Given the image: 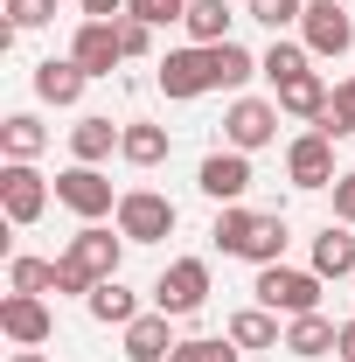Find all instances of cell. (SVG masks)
Segmentation results:
<instances>
[{
	"instance_id": "obj_1",
	"label": "cell",
	"mask_w": 355,
	"mask_h": 362,
	"mask_svg": "<svg viewBox=\"0 0 355 362\" xmlns=\"http://www.w3.org/2000/svg\"><path fill=\"white\" fill-rule=\"evenodd\" d=\"M119 237L126 244H168L175 237V223H181V209L161 195V188H119Z\"/></svg>"
},
{
	"instance_id": "obj_2",
	"label": "cell",
	"mask_w": 355,
	"mask_h": 362,
	"mask_svg": "<svg viewBox=\"0 0 355 362\" xmlns=\"http://www.w3.org/2000/svg\"><path fill=\"white\" fill-rule=\"evenodd\" d=\"M251 293H258V307H272V314H320V272H300V265H258V279H251Z\"/></svg>"
},
{
	"instance_id": "obj_3",
	"label": "cell",
	"mask_w": 355,
	"mask_h": 362,
	"mask_svg": "<svg viewBox=\"0 0 355 362\" xmlns=\"http://www.w3.org/2000/svg\"><path fill=\"white\" fill-rule=\"evenodd\" d=\"M161 90L175 98V105H188V98H202V90H223L216 77V49H202V42H188V49H168L161 63Z\"/></svg>"
},
{
	"instance_id": "obj_4",
	"label": "cell",
	"mask_w": 355,
	"mask_h": 362,
	"mask_svg": "<svg viewBox=\"0 0 355 362\" xmlns=\"http://www.w3.org/2000/svg\"><path fill=\"white\" fill-rule=\"evenodd\" d=\"M153 307L175 314V320L202 314V307H209V258H175V265L153 279Z\"/></svg>"
},
{
	"instance_id": "obj_5",
	"label": "cell",
	"mask_w": 355,
	"mask_h": 362,
	"mask_svg": "<svg viewBox=\"0 0 355 362\" xmlns=\"http://www.w3.org/2000/svg\"><path fill=\"white\" fill-rule=\"evenodd\" d=\"M279 98H230V112H223V146H237V153H258L279 139Z\"/></svg>"
},
{
	"instance_id": "obj_6",
	"label": "cell",
	"mask_w": 355,
	"mask_h": 362,
	"mask_svg": "<svg viewBox=\"0 0 355 362\" xmlns=\"http://www.w3.org/2000/svg\"><path fill=\"white\" fill-rule=\"evenodd\" d=\"M56 202H63L70 216H84V223H98V216H119V195H112V181L98 175V168H84V160H70V168L56 175Z\"/></svg>"
},
{
	"instance_id": "obj_7",
	"label": "cell",
	"mask_w": 355,
	"mask_h": 362,
	"mask_svg": "<svg viewBox=\"0 0 355 362\" xmlns=\"http://www.w3.org/2000/svg\"><path fill=\"white\" fill-rule=\"evenodd\" d=\"M49 195H56V188L35 175V160H7V168H0V209H7V223H14V230L35 223V216L49 209Z\"/></svg>"
},
{
	"instance_id": "obj_8",
	"label": "cell",
	"mask_w": 355,
	"mask_h": 362,
	"mask_svg": "<svg viewBox=\"0 0 355 362\" xmlns=\"http://www.w3.org/2000/svg\"><path fill=\"white\" fill-rule=\"evenodd\" d=\"M195 188L230 209V202H244V188H251V153H237V146H216V153H202V168H195Z\"/></svg>"
},
{
	"instance_id": "obj_9",
	"label": "cell",
	"mask_w": 355,
	"mask_h": 362,
	"mask_svg": "<svg viewBox=\"0 0 355 362\" xmlns=\"http://www.w3.org/2000/svg\"><path fill=\"white\" fill-rule=\"evenodd\" d=\"M300 42L313 56H349L355 49V21L342 0H307V14H300Z\"/></svg>"
},
{
	"instance_id": "obj_10",
	"label": "cell",
	"mask_w": 355,
	"mask_h": 362,
	"mask_svg": "<svg viewBox=\"0 0 355 362\" xmlns=\"http://www.w3.org/2000/svg\"><path fill=\"white\" fill-rule=\"evenodd\" d=\"M0 334H7L14 349H42L49 334H56L49 300H42V293H7V300H0Z\"/></svg>"
},
{
	"instance_id": "obj_11",
	"label": "cell",
	"mask_w": 355,
	"mask_h": 362,
	"mask_svg": "<svg viewBox=\"0 0 355 362\" xmlns=\"http://www.w3.org/2000/svg\"><path fill=\"white\" fill-rule=\"evenodd\" d=\"M286 181H293V188H334V181H342L334 175V139L320 133V126L286 146Z\"/></svg>"
},
{
	"instance_id": "obj_12",
	"label": "cell",
	"mask_w": 355,
	"mask_h": 362,
	"mask_svg": "<svg viewBox=\"0 0 355 362\" xmlns=\"http://www.w3.org/2000/svg\"><path fill=\"white\" fill-rule=\"evenodd\" d=\"M63 258L84 265L91 279H119V265H126V237H112L105 223H84L70 244H63Z\"/></svg>"
},
{
	"instance_id": "obj_13",
	"label": "cell",
	"mask_w": 355,
	"mask_h": 362,
	"mask_svg": "<svg viewBox=\"0 0 355 362\" xmlns=\"http://www.w3.org/2000/svg\"><path fill=\"white\" fill-rule=\"evenodd\" d=\"M70 56L84 63V77H112L126 63V42H119V21H84L70 35Z\"/></svg>"
},
{
	"instance_id": "obj_14",
	"label": "cell",
	"mask_w": 355,
	"mask_h": 362,
	"mask_svg": "<svg viewBox=\"0 0 355 362\" xmlns=\"http://www.w3.org/2000/svg\"><path fill=\"white\" fill-rule=\"evenodd\" d=\"M126 334V362H168L181 349L175 341V314H161V307H146L133 327H119Z\"/></svg>"
},
{
	"instance_id": "obj_15",
	"label": "cell",
	"mask_w": 355,
	"mask_h": 362,
	"mask_svg": "<svg viewBox=\"0 0 355 362\" xmlns=\"http://www.w3.org/2000/svg\"><path fill=\"white\" fill-rule=\"evenodd\" d=\"M84 63H77V56H42V63H35V98H42V105H77V98H84Z\"/></svg>"
},
{
	"instance_id": "obj_16",
	"label": "cell",
	"mask_w": 355,
	"mask_h": 362,
	"mask_svg": "<svg viewBox=\"0 0 355 362\" xmlns=\"http://www.w3.org/2000/svg\"><path fill=\"white\" fill-rule=\"evenodd\" d=\"M272 98H279V112H286V119H313V126H320V112H327V98H334V90H327L320 70H300V77H286Z\"/></svg>"
},
{
	"instance_id": "obj_17",
	"label": "cell",
	"mask_w": 355,
	"mask_h": 362,
	"mask_svg": "<svg viewBox=\"0 0 355 362\" xmlns=\"http://www.w3.org/2000/svg\"><path fill=\"white\" fill-rule=\"evenodd\" d=\"M334 341H342V320H327V314H293L286 320V349H293L300 362L334 356Z\"/></svg>"
},
{
	"instance_id": "obj_18",
	"label": "cell",
	"mask_w": 355,
	"mask_h": 362,
	"mask_svg": "<svg viewBox=\"0 0 355 362\" xmlns=\"http://www.w3.org/2000/svg\"><path fill=\"white\" fill-rule=\"evenodd\" d=\"M84 307H91L98 327H133V320L146 314V307H139V293L126 286V279H98V293H91Z\"/></svg>"
},
{
	"instance_id": "obj_19",
	"label": "cell",
	"mask_w": 355,
	"mask_h": 362,
	"mask_svg": "<svg viewBox=\"0 0 355 362\" xmlns=\"http://www.w3.org/2000/svg\"><path fill=\"white\" fill-rule=\"evenodd\" d=\"M168 153H175V133H168V126H153V119H126L119 160H133V168H161Z\"/></svg>"
},
{
	"instance_id": "obj_20",
	"label": "cell",
	"mask_w": 355,
	"mask_h": 362,
	"mask_svg": "<svg viewBox=\"0 0 355 362\" xmlns=\"http://www.w3.org/2000/svg\"><path fill=\"white\" fill-rule=\"evenodd\" d=\"M119 139H126V126H112L105 112H91V119L70 126V153H77L84 168H98V160H112V153H119Z\"/></svg>"
},
{
	"instance_id": "obj_21",
	"label": "cell",
	"mask_w": 355,
	"mask_h": 362,
	"mask_svg": "<svg viewBox=\"0 0 355 362\" xmlns=\"http://www.w3.org/2000/svg\"><path fill=\"white\" fill-rule=\"evenodd\" d=\"M313 272L320 279H355V230L349 223H327L313 237Z\"/></svg>"
},
{
	"instance_id": "obj_22",
	"label": "cell",
	"mask_w": 355,
	"mask_h": 362,
	"mask_svg": "<svg viewBox=\"0 0 355 362\" xmlns=\"http://www.w3.org/2000/svg\"><path fill=\"white\" fill-rule=\"evenodd\" d=\"M237 349H286V327H279V314L272 307H244V314H230V327H223Z\"/></svg>"
},
{
	"instance_id": "obj_23",
	"label": "cell",
	"mask_w": 355,
	"mask_h": 362,
	"mask_svg": "<svg viewBox=\"0 0 355 362\" xmlns=\"http://www.w3.org/2000/svg\"><path fill=\"white\" fill-rule=\"evenodd\" d=\"M42 146H49V126L35 112H7V119H0V153H7V160H35Z\"/></svg>"
},
{
	"instance_id": "obj_24",
	"label": "cell",
	"mask_w": 355,
	"mask_h": 362,
	"mask_svg": "<svg viewBox=\"0 0 355 362\" xmlns=\"http://www.w3.org/2000/svg\"><path fill=\"white\" fill-rule=\"evenodd\" d=\"M286 237H293V230H286V216L272 209V216L251 223V237H244V251H237V258H244V265H286Z\"/></svg>"
},
{
	"instance_id": "obj_25",
	"label": "cell",
	"mask_w": 355,
	"mask_h": 362,
	"mask_svg": "<svg viewBox=\"0 0 355 362\" xmlns=\"http://www.w3.org/2000/svg\"><path fill=\"white\" fill-rule=\"evenodd\" d=\"M230 7L223 0H188V14H181V28H188V42H202V49H216V42H230Z\"/></svg>"
},
{
	"instance_id": "obj_26",
	"label": "cell",
	"mask_w": 355,
	"mask_h": 362,
	"mask_svg": "<svg viewBox=\"0 0 355 362\" xmlns=\"http://www.w3.org/2000/svg\"><path fill=\"white\" fill-rule=\"evenodd\" d=\"M307 63H313V49H307V42H286V35H272V49L258 56V77H272V90H279L286 77H300Z\"/></svg>"
},
{
	"instance_id": "obj_27",
	"label": "cell",
	"mask_w": 355,
	"mask_h": 362,
	"mask_svg": "<svg viewBox=\"0 0 355 362\" xmlns=\"http://www.w3.org/2000/svg\"><path fill=\"white\" fill-rule=\"evenodd\" d=\"M251 223H258V209L230 202V209H216V223H209V244H216L223 258H237V251H244V237H251Z\"/></svg>"
},
{
	"instance_id": "obj_28",
	"label": "cell",
	"mask_w": 355,
	"mask_h": 362,
	"mask_svg": "<svg viewBox=\"0 0 355 362\" xmlns=\"http://www.w3.org/2000/svg\"><path fill=\"white\" fill-rule=\"evenodd\" d=\"M216 77H223V90H244L251 77H258V56L244 42H216Z\"/></svg>"
},
{
	"instance_id": "obj_29",
	"label": "cell",
	"mask_w": 355,
	"mask_h": 362,
	"mask_svg": "<svg viewBox=\"0 0 355 362\" xmlns=\"http://www.w3.org/2000/svg\"><path fill=\"white\" fill-rule=\"evenodd\" d=\"M7 293H56V258H14L7 265Z\"/></svg>"
},
{
	"instance_id": "obj_30",
	"label": "cell",
	"mask_w": 355,
	"mask_h": 362,
	"mask_svg": "<svg viewBox=\"0 0 355 362\" xmlns=\"http://www.w3.org/2000/svg\"><path fill=\"white\" fill-rule=\"evenodd\" d=\"M320 133H327V139H355V77H349V84H334L327 112H320Z\"/></svg>"
},
{
	"instance_id": "obj_31",
	"label": "cell",
	"mask_w": 355,
	"mask_h": 362,
	"mask_svg": "<svg viewBox=\"0 0 355 362\" xmlns=\"http://www.w3.org/2000/svg\"><path fill=\"white\" fill-rule=\"evenodd\" d=\"M244 14H251V21H265L272 35H286V28H300L307 0H244Z\"/></svg>"
},
{
	"instance_id": "obj_32",
	"label": "cell",
	"mask_w": 355,
	"mask_h": 362,
	"mask_svg": "<svg viewBox=\"0 0 355 362\" xmlns=\"http://www.w3.org/2000/svg\"><path fill=\"white\" fill-rule=\"evenodd\" d=\"M237 356H244V349H237L230 334H223V341H209V334H195V341H181V349H175L168 362H237Z\"/></svg>"
},
{
	"instance_id": "obj_33",
	"label": "cell",
	"mask_w": 355,
	"mask_h": 362,
	"mask_svg": "<svg viewBox=\"0 0 355 362\" xmlns=\"http://www.w3.org/2000/svg\"><path fill=\"white\" fill-rule=\"evenodd\" d=\"M126 14H133V21H146V28H168V21H181V14H188V0H126Z\"/></svg>"
},
{
	"instance_id": "obj_34",
	"label": "cell",
	"mask_w": 355,
	"mask_h": 362,
	"mask_svg": "<svg viewBox=\"0 0 355 362\" xmlns=\"http://www.w3.org/2000/svg\"><path fill=\"white\" fill-rule=\"evenodd\" d=\"M7 21L14 28H49L56 21V0H7Z\"/></svg>"
},
{
	"instance_id": "obj_35",
	"label": "cell",
	"mask_w": 355,
	"mask_h": 362,
	"mask_svg": "<svg viewBox=\"0 0 355 362\" xmlns=\"http://www.w3.org/2000/svg\"><path fill=\"white\" fill-rule=\"evenodd\" d=\"M56 293H77V300H91V293H98V279H91L84 265H70V258H56Z\"/></svg>"
},
{
	"instance_id": "obj_36",
	"label": "cell",
	"mask_w": 355,
	"mask_h": 362,
	"mask_svg": "<svg viewBox=\"0 0 355 362\" xmlns=\"http://www.w3.org/2000/svg\"><path fill=\"white\" fill-rule=\"evenodd\" d=\"M119 42H126V63H133V56H153V28L133 21V14H119Z\"/></svg>"
},
{
	"instance_id": "obj_37",
	"label": "cell",
	"mask_w": 355,
	"mask_h": 362,
	"mask_svg": "<svg viewBox=\"0 0 355 362\" xmlns=\"http://www.w3.org/2000/svg\"><path fill=\"white\" fill-rule=\"evenodd\" d=\"M334 223H349V230H355V168L334 181Z\"/></svg>"
},
{
	"instance_id": "obj_38",
	"label": "cell",
	"mask_w": 355,
	"mask_h": 362,
	"mask_svg": "<svg viewBox=\"0 0 355 362\" xmlns=\"http://www.w3.org/2000/svg\"><path fill=\"white\" fill-rule=\"evenodd\" d=\"M84 7V21H119L126 14V0H77Z\"/></svg>"
},
{
	"instance_id": "obj_39",
	"label": "cell",
	"mask_w": 355,
	"mask_h": 362,
	"mask_svg": "<svg viewBox=\"0 0 355 362\" xmlns=\"http://www.w3.org/2000/svg\"><path fill=\"white\" fill-rule=\"evenodd\" d=\"M334 356H342V362H355V320H342V341H334Z\"/></svg>"
},
{
	"instance_id": "obj_40",
	"label": "cell",
	"mask_w": 355,
	"mask_h": 362,
	"mask_svg": "<svg viewBox=\"0 0 355 362\" xmlns=\"http://www.w3.org/2000/svg\"><path fill=\"white\" fill-rule=\"evenodd\" d=\"M7 362H49V356H42V349H14Z\"/></svg>"
},
{
	"instance_id": "obj_41",
	"label": "cell",
	"mask_w": 355,
	"mask_h": 362,
	"mask_svg": "<svg viewBox=\"0 0 355 362\" xmlns=\"http://www.w3.org/2000/svg\"><path fill=\"white\" fill-rule=\"evenodd\" d=\"M349 286H355V279H349Z\"/></svg>"
}]
</instances>
